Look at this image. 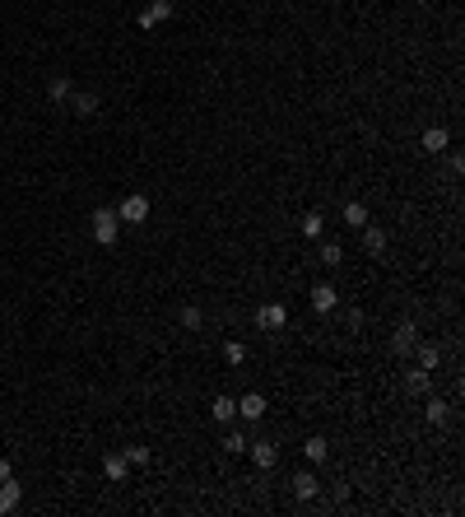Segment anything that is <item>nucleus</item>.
I'll use <instances>...</instances> for the list:
<instances>
[{
    "label": "nucleus",
    "instance_id": "f8f14e48",
    "mask_svg": "<svg viewBox=\"0 0 465 517\" xmlns=\"http://www.w3.org/2000/svg\"><path fill=\"white\" fill-rule=\"evenodd\" d=\"M447 401H442V396H428V406H423V420L428 424H447Z\"/></svg>",
    "mask_w": 465,
    "mask_h": 517
},
{
    "label": "nucleus",
    "instance_id": "a211bd4d",
    "mask_svg": "<svg viewBox=\"0 0 465 517\" xmlns=\"http://www.w3.org/2000/svg\"><path fill=\"white\" fill-rule=\"evenodd\" d=\"M409 392H418V396H428V392H433V377H428V368L409 373Z\"/></svg>",
    "mask_w": 465,
    "mask_h": 517
},
{
    "label": "nucleus",
    "instance_id": "412c9836",
    "mask_svg": "<svg viewBox=\"0 0 465 517\" xmlns=\"http://www.w3.org/2000/svg\"><path fill=\"white\" fill-rule=\"evenodd\" d=\"M75 112H79V117H98V94H79Z\"/></svg>",
    "mask_w": 465,
    "mask_h": 517
},
{
    "label": "nucleus",
    "instance_id": "5701e85b",
    "mask_svg": "<svg viewBox=\"0 0 465 517\" xmlns=\"http://www.w3.org/2000/svg\"><path fill=\"white\" fill-rule=\"evenodd\" d=\"M223 359H228V363H242V359H247V345H242V340H228V345H223Z\"/></svg>",
    "mask_w": 465,
    "mask_h": 517
},
{
    "label": "nucleus",
    "instance_id": "a878e982",
    "mask_svg": "<svg viewBox=\"0 0 465 517\" xmlns=\"http://www.w3.org/2000/svg\"><path fill=\"white\" fill-rule=\"evenodd\" d=\"M223 448H228V452H247V434H242V429H232L228 438H223Z\"/></svg>",
    "mask_w": 465,
    "mask_h": 517
},
{
    "label": "nucleus",
    "instance_id": "f3484780",
    "mask_svg": "<svg viewBox=\"0 0 465 517\" xmlns=\"http://www.w3.org/2000/svg\"><path fill=\"white\" fill-rule=\"evenodd\" d=\"M437 359H442V350H437V345H418V368H428V373H433Z\"/></svg>",
    "mask_w": 465,
    "mask_h": 517
},
{
    "label": "nucleus",
    "instance_id": "4be33fe9",
    "mask_svg": "<svg viewBox=\"0 0 465 517\" xmlns=\"http://www.w3.org/2000/svg\"><path fill=\"white\" fill-rule=\"evenodd\" d=\"M307 461H312V466H321V461H326V438H321V434L307 438Z\"/></svg>",
    "mask_w": 465,
    "mask_h": 517
},
{
    "label": "nucleus",
    "instance_id": "9d476101",
    "mask_svg": "<svg viewBox=\"0 0 465 517\" xmlns=\"http://www.w3.org/2000/svg\"><path fill=\"white\" fill-rule=\"evenodd\" d=\"M103 475H108L112 485H121V480H126V457H121V452L103 457Z\"/></svg>",
    "mask_w": 465,
    "mask_h": 517
},
{
    "label": "nucleus",
    "instance_id": "393cba45",
    "mask_svg": "<svg viewBox=\"0 0 465 517\" xmlns=\"http://www.w3.org/2000/svg\"><path fill=\"white\" fill-rule=\"evenodd\" d=\"M177 322H182L186 331H201V308H182V313H177Z\"/></svg>",
    "mask_w": 465,
    "mask_h": 517
},
{
    "label": "nucleus",
    "instance_id": "6e6552de",
    "mask_svg": "<svg viewBox=\"0 0 465 517\" xmlns=\"http://www.w3.org/2000/svg\"><path fill=\"white\" fill-rule=\"evenodd\" d=\"M251 461H256V466H261V470H270V466H275V461H279V452H275V443H251Z\"/></svg>",
    "mask_w": 465,
    "mask_h": 517
},
{
    "label": "nucleus",
    "instance_id": "4468645a",
    "mask_svg": "<svg viewBox=\"0 0 465 517\" xmlns=\"http://www.w3.org/2000/svg\"><path fill=\"white\" fill-rule=\"evenodd\" d=\"M344 224H349V229H363V224H368V205L349 201V205H344Z\"/></svg>",
    "mask_w": 465,
    "mask_h": 517
},
{
    "label": "nucleus",
    "instance_id": "1a4fd4ad",
    "mask_svg": "<svg viewBox=\"0 0 465 517\" xmlns=\"http://www.w3.org/2000/svg\"><path fill=\"white\" fill-rule=\"evenodd\" d=\"M316 489H321V485H316L312 470H298V475H294V494H298V499H316Z\"/></svg>",
    "mask_w": 465,
    "mask_h": 517
},
{
    "label": "nucleus",
    "instance_id": "39448f33",
    "mask_svg": "<svg viewBox=\"0 0 465 517\" xmlns=\"http://www.w3.org/2000/svg\"><path fill=\"white\" fill-rule=\"evenodd\" d=\"M237 415H242V420H247V424L265 420V396H261V392H247V396H242V401H237Z\"/></svg>",
    "mask_w": 465,
    "mask_h": 517
},
{
    "label": "nucleus",
    "instance_id": "bb28decb",
    "mask_svg": "<svg viewBox=\"0 0 465 517\" xmlns=\"http://www.w3.org/2000/svg\"><path fill=\"white\" fill-rule=\"evenodd\" d=\"M172 10H177L172 0H154V5H149V15H154V19H172Z\"/></svg>",
    "mask_w": 465,
    "mask_h": 517
},
{
    "label": "nucleus",
    "instance_id": "aec40b11",
    "mask_svg": "<svg viewBox=\"0 0 465 517\" xmlns=\"http://www.w3.org/2000/svg\"><path fill=\"white\" fill-rule=\"evenodd\" d=\"M298 229H303V233H307V238H321L326 220H321V215H316V210H312V215H303V224H298Z\"/></svg>",
    "mask_w": 465,
    "mask_h": 517
},
{
    "label": "nucleus",
    "instance_id": "2eb2a0df",
    "mask_svg": "<svg viewBox=\"0 0 465 517\" xmlns=\"http://www.w3.org/2000/svg\"><path fill=\"white\" fill-rule=\"evenodd\" d=\"M237 415V401L232 396H214V424H228Z\"/></svg>",
    "mask_w": 465,
    "mask_h": 517
},
{
    "label": "nucleus",
    "instance_id": "cd10ccee",
    "mask_svg": "<svg viewBox=\"0 0 465 517\" xmlns=\"http://www.w3.org/2000/svg\"><path fill=\"white\" fill-rule=\"evenodd\" d=\"M0 480H10V461L5 457H0Z\"/></svg>",
    "mask_w": 465,
    "mask_h": 517
},
{
    "label": "nucleus",
    "instance_id": "9b49d317",
    "mask_svg": "<svg viewBox=\"0 0 465 517\" xmlns=\"http://www.w3.org/2000/svg\"><path fill=\"white\" fill-rule=\"evenodd\" d=\"M19 499H24V485H15V480H0V513H10Z\"/></svg>",
    "mask_w": 465,
    "mask_h": 517
},
{
    "label": "nucleus",
    "instance_id": "6ab92c4d",
    "mask_svg": "<svg viewBox=\"0 0 465 517\" xmlns=\"http://www.w3.org/2000/svg\"><path fill=\"white\" fill-rule=\"evenodd\" d=\"M46 94L56 98V103H65V98H70V75H56L51 84H46Z\"/></svg>",
    "mask_w": 465,
    "mask_h": 517
},
{
    "label": "nucleus",
    "instance_id": "ddd939ff",
    "mask_svg": "<svg viewBox=\"0 0 465 517\" xmlns=\"http://www.w3.org/2000/svg\"><path fill=\"white\" fill-rule=\"evenodd\" d=\"M423 149H428V154H442V149H447V131H442V126H428V131H423Z\"/></svg>",
    "mask_w": 465,
    "mask_h": 517
},
{
    "label": "nucleus",
    "instance_id": "423d86ee",
    "mask_svg": "<svg viewBox=\"0 0 465 517\" xmlns=\"http://www.w3.org/2000/svg\"><path fill=\"white\" fill-rule=\"evenodd\" d=\"M335 303H340V294H335V284H316V289H312V308H316V313H330V308H335Z\"/></svg>",
    "mask_w": 465,
    "mask_h": 517
},
{
    "label": "nucleus",
    "instance_id": "0eeeda50",
    "mask_svg": "<svg viewBox=\"0 0 465 517\" xmlns=\"http://www.w3.org/2000/svg\"><path fill=\"white\" fill-rule=\"evenodd\" d=\"M358 233H363V247H368L372 256H382V252H387V233H382V229H377V224H363V229H358Z\"/></svg>",
    "mask_w": 465,
    "mask_h": 517
},
{
    "label": "nucleus",
    "instance_id": "f257e3e1",
    "mask_svg": "<svg viewBox=\"0 0 465 517\" xmlns=\"http://www.w3.org/2000/svg\"><path fill=\"white\" fill-rule=\"evenodd\" d=\"M121 233V220H117V210H93V243L98 247H112Z\"/></svg>",
    "mask_w": 465,
    "mask_h": 517
},
{
    "label": "nucleus",
    "instance_id": "b1692460",
    "mask_svg": "<svg viewBox=\"0 0 465 517\" xmlns=\"http://www.w3.org/2000/svg\"><path fill=\"white\" fill-rule=\"evenodd\" d=\"M126 466H149V448H126Z\"/></svg>",
    "mask_w": 465,
    "mask_h": 517
},
{
    "label": "nucleus",
    "instance_id": "dca6fc26",
    "mask_svg": "<svg viewBox=\"0 0 465 517\" xmlns=\"http://www.w3.org/2000/svg\"><path fill=\"white\" fill-rule=\"evenodd\" d=\"M340 261H344V247H340V243H321V266L330 270V266H340Z\"/></svg>",
    "mask_w": 465,
    "mask_h": 517
},
{
    "label": "nucleus",
    "instance_id": "7ed1b4c3",
    "mask_svg": "<svg viewBox=\"0 0 465 517\" xmlns=\"http://www.w3.org/2000/svg\"><path fill=\"white\" fill-rule=\"evenodd\" d=\"M256 327L261 331H284L289 327V308H284V303H265L261 313H256Z\"/></svg>",
    "mask_w": 465,
    "mask_h": 517
},
{
    "label": "nucleus",
    "instance_id": "f03ea898",
    "mask_svg": "<svg viewBox=\"0 0 465 517\" xmlns=\"http://www.w3.org/2000/svg\"><path fill=\"white\" fill-rule=\"evenodd\" d=\"M117 220H121V224H144V220H149V201H144L140 191H135V196H126V201L117 205Z\"/></svg>",
    "mask_w": 465,
    "mask_h": 517
},
{
    "label": "nucleus",
    "instance_id": "20e7f679",
    "mask_svg": "<svg viewBox=\"0 0 465 517\" xmlns=\"http://www.w3.org/2000/svg\"><path fill=\"white\" fill-rule=\"evenodd\" d=\"M414 345H418V327H414V322H400L396 336H391V350H396V354H409Z\"/></svg>",
    "mask_w": 465,
    "mask_h": 517
}]
</instances>
